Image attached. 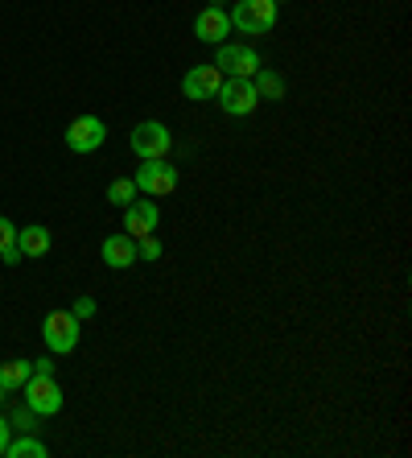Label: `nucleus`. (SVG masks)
Returning a JSON list of instances; mask_svg holds the SVG:
<instances>
[{
	"mask_svg": "<svg viewBox=\"0 0 412 458\" xmlns=\"http://www.w3.org/2000/svg\"><path fill=\"white\" fill-rule=\"evenodd\" d=\"M231 17V30L240 33H273L276 30V17H281V4L276 0H235V9L227 13Z\"/></svg>",
	"mask_w": 412,
	"mask_h": 458,
	"instance_id": "1",
	"label": "nucleus"
},
{
	"mask_svg": "<svg viewBox=\"0 0 412 458\" xmlns=\"http://www.w3.org/2000/svg\"><path fill=\"white\" fill-rule=\"evenodd\" d=\"M128 145H132V153H137L140 161H161V157H170V149H173V132L161 124V120H140V124L132 128Z\"/></svg>",
	"mask_w": 412,
	"mask_h": 458,
	"instance_id": "2",
	"label": "nucleus"
},
{
	"mask_svg": "<svg viewBox=\"0 0 412 458\" xmlns=\"http://www.w3.org/2000/svg\"><path fill=\"white\" fill-rule=\"evenodd\" d=\"M42 339L50 347V355H71L79 347V318L71 310H50L42 318Z\"/></svg>",
	"mask_w": 412,
	"mask_h": 458,
	"instance_id": "3",
	"label": "nucleus"
},
{
	"mask_svg": "<svg viewBox=\"0 0 412 458\" xmlns=\"http://www.w3.org/2000/svg\"><path fill=\"white\" fill-rule=\"evenodd\" d=\"M132 182H137V194H145V199H165V194L178 191L181 174H178V165H170V161L161 157V161H145Z\"/></svg>",
	"mask_w": 412,
	"mask_h": 458,
	"instance_id": "4",
	"label": "nucleus"
},
{
	"mask_svg": "<svg viewBox=\"0 0 412 458\" xmlns=\"http://www.w3.org/2000/svg\"><path fill=\"white\" fill-rule=\"evenodd\" d=\"M214 66H219V75L227 79H252L260 71V54L252 46H240V42H219V54H214Z\"/></svg>",
	"mask_w": 412,
	"mask_h": 458,
	"instance_id": "5",
	"label": "nucleus"
},
{
	"mask_svg": "<svg viewBox=\"0 0 412 458\" xmlns=\"http://www.w3.org/2000/svg\"><path fill=\"white\" fill-rule=\"evenodd\" d=\"M214 104H219L227 116H252L260 96H256L252 79H223V87L214 91Z\"/></svg>",
	"mask_w": 412,
	"mask_h": 458,
	"instance_id": "6",
	"label": "nucleus"
},
{
	"mask_svg": "<svg viewBox=\"0 0 412 458\" xmlns=\"http://www.w3.org/2000/svg\"><path fill=\"white\" fill-rule=\"evenodd\" d=\"M21 393H25V405H29L38 417H54L63 409V388H58L54 376H29Z\"/></svg>",
	"mask_w": 412,
	"mask_h": 458,
	"instance_id": "7",
	"label": "nucleus"
},
{
	"mask_svg": "<svg viewBox=\"0 0 412 458\" xmlns=\"http://www.w3.org/2000/svg\"><path fill=\"white\" fill-rule=\"evenodd\" d=\"M104 140H107V124L99 116H79L66 128V149L71 153H96L104 149Z\"/></svg>",
	"mask_w": 412,
	"mask_h": 458,
	"instance_id": "8",
	"label": "nucleus"
},
{
	"mask_svg": "<svg viewBox=\"0 0 412 458\" xmlns=\"http://www.w3.org/2000/svg\"><path fill=\"white\" fill-rule=\"evenodd\" d=\"M157 224H161V211L153 199H132L124 207V232L132 240H145V235H157Z\"/></svg>",
	"mask_w": 412,
	"mask_h": 458,
	"instance_id": "9",
	"label": "nucleus"
},
{
	"mask_svg": "<svg viewBox=\"0 0 412 458\" xmlns=\"http://www.w3.org/2000/svg\"><path fill=\"white\" fill-rule=\"evenodd\" d=\"M223 87V75H219V66H190L186 71V79H181V96L186 99H214V91Z\"/></svg>",
	"mask_w": 412,
	"mask_h": 458,
	"instance_id": "10",
	"label": "nucleus"
},
{
	"mask_svg": "<svg viewBox=\"0 0 412 458\" xmlns=\"http://www.w3.org/2000/svg\"><path fill=\"white\" fill-rule=\"evenodd\" d=\"M227 33H231V17H227L219 4L202 9L198 17H194V38H198V42L219 46V42H227Z\"/></svg>",
	"mask_w": 412,
	"mask_h": 458,
	"instance_id": "11",
	"label": "nucleus"
},
{
	"mask_svg": "<svg viewBox=\"0 0 412 458\" xmlns=\"http://www.w3.org/2000/svg\"><path fill=\"white\" fill-rule=\"evenodd\" d=\"M99 256H104V265H107V268H132V265L140 260V256H137V240H132L128 232L107 235L104 248H99Z\"/></svg>",
	"mask_w": 412,
	"mask_h": 458,
	"instance_id": "12",
	"label": "nucleus"
},
{
	"mask_svg": "<svg viewBox=\"0 0 412 458\" xmlns=\"http://www.w3.org/2000/svg\"><path fill=\"white\" fill-rule=\"evenodd\" d=\"M17 248H21V256H46L54 248V235H50V227H42V224H29V227H17Z\"/></svg>",
	"mask_w": 412,
	"mask_h": 458,
	"instance_id": "13",
	"label": "nucleus"
},
{
	"mask_svg": "<svg viewBox=\"0 0 412 458\" xmlns=\"http://www.w3.org/2000/svg\"><path fill=\"white\" fill-rule=\"evenodd\" d=\"M252 87H256V96L268 99V104H276V99H285V79L276 75L273 66H260L252 75Z\"/></svg>",
	"mask_w": 412,
	"mask_h": 458,
	"instance_id": "14",
	"label": "nucleus"
},
{
	"mask_svg": "<svg viewBox=\"0 0 412 458\" xmlns=\"http://www.w3.org/2000/svg\"><path fill=\"white\" fill-rule=\"evenodd\" d=\"M29 376H33V363H29V360H9V363H0V384H4L9 393H21Z\"/></svg>",
	"mask_w": 412,
	"mask_h": 458,
	"instance_id": "15",
	"label": "nucleus"
},
{
	"mask_svg": "<svg viewBox=\"0 0 412 458\" xmlns=\"http://www.w3.org/2000/svg\"><path fill=\"white\" fill-rule=\"evenodd\" d=\"M4 454H9V458H46V454H50V446H46V442H38L33 434H21V437H9Z\"/></svg>",
	"mask_w": 412,
	"mask_h": 458,
	"instance_id": "16",
	"label": "nucleus"
},
{
	"mask_svg": "<svg viewBox=\"0 0 412 458\" xmlns=\"http://www.w3.org/2000/svg\"><path fill=\"white\" fill-rule=\"evenodd\" d=\"M132 199H137V182H132V178L107 182V203H112V207H128Z\"/></svg>",
	"mask_w": 412,
	"mask_h": 458,
	"instance_id": "17",
	"label": "nucleus"
},
{
	"mask_svg": "<svg viewBox=\"0 0 412 458\" xmlns=\"http://www.w3.org/2000/svg\"><path fill=\"white\" fill-rule=\"evenodd\" d=\"M9 426L21 429V434H29V429H38V413H33L29 405H17V409L9 413Z\"/></svg>",
	"mask_w": 412,
	"mask_h": 458,
	"instance_id": "18",
	"label": "nucleus"
},
{
	"mask_svg": "<svg viewBox=\"0 0 412 458\" xmlns=\"http://www.w3.org/2000/svg\"><path fill=\"white\" fill-rule=\"evenodd\" d=\"M161 252H165V248H161L157 235H145V240H137V256H140V260H161Z\"/></svg>",
	"mask_w": 412,
	"mask_h": 458,
	"instance_id": "19",
	"label": "nucleus"
},
{
	"mask_svg": "<svg viewBox=\"0 0 412 458\" xmlns=\"http://www.w3.org/2000/svg\"><path fill=\"white\" fill-rule=\"evenodd\" d=\"M96 298H79V301H74V306H71V314H74V318H79V322H87V318H96Z\"/></svg>",
	"mask_w": 412,
	"mask_h": 458,
	"instance_id": "20",
	"label": "nucleus"
},
{
	"mask_svg": "<svg viewBox=\"0 0 412 458\" xmlns=\"http://www.w3.org/2000/svg\"><path fill=\"white\" fill-rule=\"evenodd\" d=\"M13 244H17V224L0 215V252H4V248H13Z\"/></svg>",
	"mask_w": 412,
	"mask_h": 458,
	"instance_id": "21",
	"label": "nucleus"
},
{
	"mask_svg": "<svg viewBox=\"0 0 412 458\" xmlns=\"http://www.w3.org/2000/svg\"><path fill=\"white\" fill-rule=\"evenodd\" d=\"M33 376H54V355H42V360H29Z\"/></svg>",
	"mask_w": 412,
	"mask_h": 458,
	"instance_id": "22",
	"label": "nucleus"
},
{
	"mask_svg": "<svg viewBox=\"0 0 412 458\" xmlns=\"http://www.w3.org/2000/svg\"><path fill=\"white\" fill-rule=\"evenodd\" d=\"M9 437H13V426H9V417L0 413V454H4V446H9Z\"/></svg>",
	"mask_w": 412,
	"mask_h": 458,
	"instance_id": "23",
	"label": "nucleus"
},
{
	"mask_svg": "<svg viewBox=\"0 0 412 458\" xmlns=\"http://www.w3.org/2000/svg\"><path fill=\"white\" fill-rule=\"evenodd\" d=\"M0 260H4V265H21L25 256H21V248L13 244V248H4V252H0Z\"/></svg>",
	"mask_w": 412,
	"mask_h": 458,
	"instance_id": "24",
	"label": "nucleus"
},
{
	"mask_svg": "<svg viewBox=\"0 0 412 458\" xmlns=\"http://www.w3.org/2000/svg\"><path fill=\"white\" fill-rule=\"evenodd\" d=\"M4 401H9V388H4V384H0V405H4Z\"/></svg>",
	"mask_w": 412,
	"mask_h": 458,
	"instance_id": "25",
	"label": "nucleus"
},
{
	"mask_svg": "<svg viewBox=\"0 0 412 458\" xmlns=\"http://www.w3.org/2000/svg\"><path fill=\"white\" fill-rule=\"evenodd\" d=\"M276 4H281V0H276Z\"/></svg>",
	"mask_w": 412,
	"mask_h": 458,
	"instance_id": "26",
	"label": "nucleus"
}]
</instances>
